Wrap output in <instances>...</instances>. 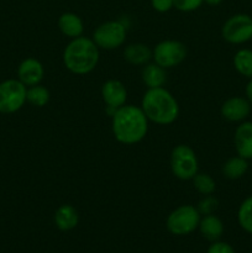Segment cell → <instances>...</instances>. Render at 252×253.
I'll use <instances>...</instances> for the list:
<instances>
[{"instance_id":"obj_1","label":"cell","mask_w":252,"mask_h":253,"mask_svg":"<svg viewBox=\"0 0 252 253\" xmlns=\"http://www.w3.org/2000/svg\"><path fill=\"white\" fill-rule=\"evenodd\" d=\"M148 119L141 106L125 104L111 115V131L121 145L131 146L141 142L147 136Z\"/></svg>"},{"instance_id":"obj_2","label":"cell","mask_w":252,"mask_h":253,"mask_svg":"<svg viewBox=\"0 0 252 253\" xmlns=\"http://www.w3.org/2000/svg\"><path fill=\"white\" fill-rule=\"evenodd\" d=\"M100 48L93 39L81 36L72 39L63 49L62 61L64 67L76 76H86L98 67Z\"/></svg>"},{"instance_id":"obj_3","label":"cell","mask_w":252,"mask_h":253,"mask_svg":"<svg viewBox=\"0 0 252 253\" xmlns=\"http://www.w3.org/2000/svg\"><path fill=\"white\" fill-rule=\"evenodd\" d=\"M140 106L148 121L156 125H170L179 116V104L175 96L165 86L147 89Z\"/></svg>"},{"instance_id":"obj_4","label":"cell","mask_w":252,"mask_h":253,"mask_svg":"<svg viewBox=\"0 0 252 253\" xmlns=\"http://www.w3.org/2000/svg\"><path fill=\"white\" fill-rule=\"evenodd\" d=\"M169 165L172 174L179 180H192L199 172V161L197 153L190 146L180 143L173 147Z\"/></svg>"},{"instance_id":"obj_5","label":"cell","mask_w":252,"mask_h":253,"mask_svg":"<svg viewBox=\"0 0 252 253\" xmlns=\"http://www.w3.org/2000/svg\"><path fill=\"white\" fill-rule=\"evenodd\" d=\"M202 215L197 207L190 204H183L175 208L166 220V226L170 234L175 236H185L198 229Z\"/></svg>"},{"instance_id":"obj_6","label":"cell","mask_w":252,"mask_h":253,"mask_svg":"<svg viewBox=\"0 0 252 253\" xmlns=\"http://www.w3.org/2000/svg\"><path fill=\"white\" fill-rule=\"evenodd\" d=\"M127 36V26L120 20H110L99 25L93 32V41L100 49L113 51L123 46Z\"/></svg>"},{"instance_id":"obj_7","label":"cell","mask_w":252,"mask_h":253,"mask_svg":"<svg viewBox=\"0 0 252 253\" xmlns=\"http://www.w3.org/2000/svg\"><path fill=\"white\" fill-rule=\"evenodd\" d=\"M187 47L177 40H165L153 47L152 61L165 69L174 68L187 58Z\"/></svg>"},{"instance_id":"obj_8","label":"cell","mask_w":252,"mask_h":253,"mask_svg":"<svg viewBox=\"0 0 252 253\" xmlns=\"http://www.w3.org/2000/svg\"><path fill=\"white\" fill-rule=\"evenodd\" d=\"M221 36L231 44H242L252 40V16L236 14L230 16L221 27Z\"/></svg>"},{"instance_id":"obj_9","label":"cell","mask_w":252,"mask_h":253,"mask_svg":"<svg viewBox=\"0 0 252 253\" xmlns=\"http://www.w3.org/2000/svg\"><path fill=\"white\" fill-rule=\"evenodd\" d=\"M27 86L19 79H9L0 84V113L11 114L26 103Z\"/></svg>"},{"instance_id":"obj_10","label":"cell","mask_w":252,"mask_h":253,"mask_svg":"<svg viewBox=\"0 0 252 253\" xmlns=\"http://www.w3.org/2000/svg\"><path fill=\"white\" fill-rule=\"evenodd\" d=\"M101 99L106 108L111 111V115L116 109L125 105L127 100V89L123 82L118 79H109L101 85Z\"/></svg>"},{"instance_id":"obj_11","label":"cell","mask_w":252,"mask_h":253,"mask_svg":"<svg viewBox=\"0 0 252 253\" xmlns=\"http://www.w3.org/2000/svg\"><path fill=\"white\" fill-rule=\"evenodd\" d=\"M252 105L246 98L231 96L222 103L220 114L225 120L230 123H242L249 118Z\"/></svg>"},{"instance_id":"obj_12","label":"cell","mask_w":252,"mask_h":253,"mask_svg":"<svg viewBox=\"0 0 252 253\" xmlns=\"http://www.w3.org/2000/svg\"><path fill=\"white\" fill-rule=\"evenodd\" d=\"M17 77H19V81L27 88L41 84L44 77L43 64L39 59L29 57L20 63L17 68Z\"/></svg>"},{"instance_id":"obj_13","label":"cell","mask_w":252,"mask_h":253,"mask_svg":"<svg viewBox=\"0 0 252 253\" xmlns=\"http://www.w3.org/2000/svg\"><path fill=\"white\" fill-rule=\"evenodd\" d=\"M234 145L237 156L252 160V121H242L234 133Z\"/></svg>"},{"instance_id":"obj_14","label":"cell","mask_w":252,"mask_h":253,"mask_svg":"<svg viewBox=\"0 0 252 253\" xmlns=\"http://www.w3.org/2000/svg\"><path fill=\"white\" fill-rule=\"evenodd\" d=\"M54 224L61 231H71L79 224V212L73 205L62 204L54 212Z\"/></svg>"},{"instance_id":"obj_15","label":"cell","mask_w":252,"mask_h":253,"mask_svg":"<svg viewBox=\"0 0 252 253\" xmlns=\"http://www.w3.org/2000/svg\"><path fill=\"white\" fill-rule=\"evenodd\" d=\"M58 29L68 39H77V37L83 36L84 24L81 17L74 12H63L58 17Z\"/></svg>"},{"instance_id":"obj_16","label":"cell","mask_w":252,"mask_h":253,"mask_svg":"<svg viewBox=\"0 0 252 253\" xmlns=\"http://www.w3.org/2000/svg\"><path fill=\"white\" fill-rule=\"evenodd\" d=\"M124 58L132 66H145L152 61V49L145 43H130L124 48Z\"/></svg>"},{"instance_id":"obj_17","label":"cell","mask_w":252,"mask_h":253,"mask_svg":"<svg viewBox=\"0 0 252 253\" xmlns=\"http://www.w3.org/2000/svg\"><path fill=\"white\" fill-rule=\"evenodd\" d=\"M141 79H142L143 84L147 86V89H155L165 86L166 82H167V73L166 69L158 66L155 62H150V63L145 64L141 72Z\"/></svg>"},{"instance_id":"obj_18","label":"cell","mask_w":252,"mask_h":253,"mask_svg":"<svg viewBox=\"0 0 252 253\" xmlns=\"http://www.w3.org/2000/svg\"><path fill=\"white\" fill-rule=\"evenodd\" d=\"M198 227L202 236L211 242L217 241L224 234V224L215 214L203 215Z\"/></svg>"},{"instance_id":"obj_19","label":"cell","mask_w":252,"mask_h":253,"mask_svg":"<svg viewBox=\"0 0 252 253\" xmlns=\"http://www.w3.org/2000/svg\"><path fill=\"white\" fill-rule=\"evenodd\" d=\"M247 170H249V160L237 155L225 161L221 167L222 175L230 180L240 179L246 174Z\"/></svg>"},{"instance_id":"obj_20","label":"cell","mask_w":252,"mask_h":253,"mask_svg":"<svg viewBox=\"0 0 252 253\" xmlns=\"http://www.w3.org/2000/svg\"><path fill=\"white\" fill-rule=\"evenodd\" d=\"M234 68L245 78H252V49L241 48L234 54Z\"/></svg>"},{"instance_id":"obj_21","label":"cell","mask_w":252,"mask_h":253,"mask_svg":"<svg viewBox=\"0 0 252 253\" xmlns=\"http://www.w3.org/2000/svg\"><path fill=\"white\" fill-rule=\"evenodd\" d=\"M49 99H51V94H49V90L44 85L37 84V85L27 88L26 101L31 104L32 106L43 108L48 104Z\"/></svg>"},{"instance_id":"obj_22","label":"cell","mask_w":252,"mask_h":253,"mask_svg":"<svg viewBox=\"0 0 252 253\" xmlns=\"http://www.w3.org/2000/svg\"><path fill=\"white\" fill-rule=\"evenodd\" d=\"M193 187L197 190L199 194L204 195H212L216 190V183H215L214 178L208 173H200L198 172L197 174L193 177L192 179Z\"/></svg>"},{"instance_id":"obj_23","label":"cell","mask_w":252,"mask_h":253,"mask_svg":"<svg viewBox=\"0 0 252 253\" xmlns=\"http://www.w3.org/2000/svg\"><path fill=\"white\" fill-rule=\"evenodd\" d=\"M237 221L245 231L252 235V195L247 197L240 205Z\"/></svg>"},{"instance_id":"obj_24","label":"cell","mask_w":252,"mask_h":253,"mask_svg":"<svg viewBox=\"0 0 252 253\" xmlns=\"http://www.w3.org/2000/svg\"><path fill=\"white\" fill-rule=\"evenodd\" d=\"M217 207H219V200L214 195H204L203 199H200V202L198 203L197 209L199 214L203 216V215L214 214Z\"/></svg>"},{"instance_id":"obj_25","label":"cell","mask_w":252,"mask_h":253,"mask_svg":"<svg viewBox=\"0 0 252 253\" xmlns=\"http://www.w3.org/2000/svg\"><path fill=\"white\" fill-rule=\"evenodd\" d=\"M173 2H174L175 9L179 11L190 12L199 9L204 0H173Z\"/></svg>"},{"instance_id":"obj_26","label":"cell","mask_w":252,"mask_h":253,"mask_svg":"<svg viewBox=\"0 0 252 253\" xmlns=\"http://www.w3.org/2000/svg\"><path fill=\"white\" fill-rule=\"evenodd\" d=\"M207 253H235L232 246L222 241H214L208 249Z\"/></svg>"},{"instance_id":"obj_27","label":"cell","mask_w":252,"mask_h":253,"mask_svg":"<svg viewBox=\"0 0 252 253\" xmlns=\"http://www.w3.org/2000/svg\"><path fill=\"white\" fill-rule=\"evenodd\" d=\"M151 5L158 12H167L174 7L173 0H151Z\"/></svg>"},{"instance_id":"obj_28","label":"cell","mask_w":252,"mask_h":253,"mask_svg":"<svg viewBox=\"0 0 252 253\" xmlns=\"http://www.w3.org/2000/svg\"><path fill=\"white\" fill-rule=\"evenodd\" d=\"M245 94H246V99L250 101V104H251V105H252V78H250L249 83L246 84Z\"/></svg>"},{"instance_id":"obj_29","label":"cell","mask_w":252,"mask_h":253,"mask_svg":"<svg viewBox=\"0 0 252 253\" xmlns=\"http://www.w3.org/2000/svg\"><path fill=\"white\" fill-rule=\"evenodd\" d=\"M205 2H207L208 5H210V6H217V5H220L222 2V0H204Z\"/></svg>"}]
</instances>
